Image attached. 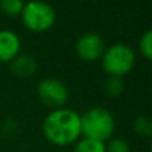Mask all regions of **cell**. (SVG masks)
I'll use <instances>...</instances> for the list:
<instances>
[{
  "instance_id": "6da1fadb",
  "label": "cell",
  "mask_w": 152,
  "mask_h": 152,
  "mask_svg": "<svg viewBox=\"0 0 152 152\" xmlns=\"http://www.w3.org/2000/svg\"><path fill=\"white\" fill-rule=\"evenodd\" d=\"M43 132L48 142L55 145L74 144L81 135L80 115L68 108H58L44 119Z\"/></svg>"
},
{
  "instance_id": "7a4b0ae2",
  "label": "cell",
  "mask_w": 152,
  "mask_h": 152,
  "mask_svg": "<svg viewBox=\"0 0 152 152\" xmlns=\"http://www.w3.org/2000/svg\"><path fill=\"white\" fill-rule=\"evenodd\" d=\"M80 128L84 137L104 143L115 131V120L105 108H92L80 116Z\"/></svg>"
},
{
  "instance_id": "3957f363",
  "label": "cell",
  "mask_w": 152,
  "mask_h": 152,
  "mask_svg": "<svg viewBox=\"0 0 152 152\" xmlns=\"http://www.w3.org/2000/svg\"><path fill=\"white\" fill-rule=\"evenodd\" d=\"M103 68L108 75L121 77L135 66V52L126 44H113L103 52Z\"/></svg>"
},
{
  "instance_id": "277c9868",
  "label": "cell",
  "mask_w": 152,
  "mask_h": 152,
  "mask_svg": "<svg viewBox=\"0 0 152 152\" xmlns=\"http://www.w3.org/2000/svg\"><path fill=\"white\" fill-rule=\"evenodd\" d=\"M21 19L28 29L34 32H44L55 24L56 12L48 3L34 0L24 4Z\"/></svg>"
},
{
  "instance_id": "5b68a950",
  "label": "cell",
  "mask_w": 152,
  "mask_h": 152,
  "mask_svg": "<svg viewBox=\"0 0 152 152\" xmlns=\"http://www.w3.org/2000/svg\"><path fill=\"white\" fill-rule=\"evenodd\" d=\"M37 94L44 104H47L48 107L56 108V110L63 108V105L68 100L67 87L56 79H44L43 81H40Z\"/></svg>"
},
{
  "instance_id": "8992f818",
  "label": "cell",
  "mask_w": 152,
  "mask_h": 152,
  "mask_svg": "<svg viewBox=\"0 0 152 152\" xmlns=\"http://www.w3.org/2000/svg\"><path fill=\"white\" fill-rule=\"evenodd\" d=\"M104 42L97 34H86L79 37L76 43V52L80 59L86 61H94L104 52Z\"/></svg>"
},
{
  "instance_id": "52a82bcc",
  "label": "cell",
  "mask_w": 152,
  "mask_h": 152,
  "mask_svg": "<svg viewBox=\"0 0 152 152\" xmlns=\"http://www.w3.org/2000/svg\"><path fill=\"white\" fill-rule=\"evenodd\" d=\"M20 51V39L10 29L0 31V61H12Z\"/></svg>"
},
{
  "instance_id": "ba28073f",
  "label": "cell",
  "mask_w": 152,
  "mask_h": 152,
  "mask_svg": "<svg viewBox=\"0 0 152 152\" xmlns=\"http://www.w3.org/2000/svg\"><path fill=\"white\" fill-rule=\"evenodd\" d=\"M35 69H36V61L31 56L23 55L19 58L16 56L12 60V71L19 76H24V77L31 76L34 75Z\"/></svg>"
},
{
  "instance_id": "9c48e42d",
  "label": "cell",
  "mask_w": 152,
  "mask_h": 152,
  "mask_svg": "<svg viewBox=\"0 0 152 152\" xmlns=\"http://www.w3.org/2000/svg\"><path fill=\"white\" fill-rule=\"evenodd\" d=\"M74 152H105V144L103 142L83 137L76 143Z\"/></svg>"
},
{
  "instance_id": "30bf717a",
  "label": "cell",
  "mask_w": 152,
  "mask_h": 152,
  "mask_svg": "<svg viewBox=\"0 0 152 152\" xmlns=\"http://www.w3.org/2000/svg\"><path fill=\"white\" fill-rule=\"evenodd\" d=\"M134 128L136 131V134H139L140 136H150L152 134V123L150 118H147L144 115L137 116L134 121Z\"/></svg>"
},
{
  "instance_id": "8fae6325",
  "label": "cell",
  "mask_w": 152,
  "mask_h": 152,
  "mask_svg": "<svg viewBox=\"0 0 152 152\" xmlns=\"http://www.w3.org/2000/svg\"><path fill=\"white\" fill-rule=\"evenodd\" d=\"M0 7L7 15L15 16L21 13L24 8V1L23 0H0Z\"/></svg>"
},
{
  "instance_id": "7c38bea8",
  "label": "cell",
  "mask_w": 152,
  "mask_h": 152,
  "mask_svg": "<svg viewBox=\"0 0 152 152\" xmlns=\"http://www.w3.org/2000/svg\"><path fill=\"white\" fill-rule=\"evenodd\" d=\"M105 92H107L110 96H119V95L123 94L124 91V84L121 77H115V76H111L104 84Z\"/></svg>"
},
{
  "instance_id": "4fadbf2b",
  "label": "cell",
  "mask_w": 152,
  "mask_h": 152,
  "mask_svg": "<svg viewBox=\"0 0 152 152\" xmlns=\"http://www.w3.org/2000/svg\"><path fill=\"white\" fill-rule=\"evenodd\" d=\"M105 152H131L128 143L120 137L110 139L108 144H105Z\"/></svg>"
},
{
  "instance_id": "5bb4252c",
  "label": "cell",
  "mask_w": 152,
  "mask_h": 152,
  "mask_svg": "<svg viewBox=\"0 0 152 152\" xmlns=\"http://www.w3.org/2000/svg\"><path fill=\"white\" fill-rule=\"evenodd\" d=\"M139 47H140V51H142L143 56L150 60L152 58V32L150 29L145 31L144 35L142 36L140 43H139Z\"/></svg>"
}]
</instances>
